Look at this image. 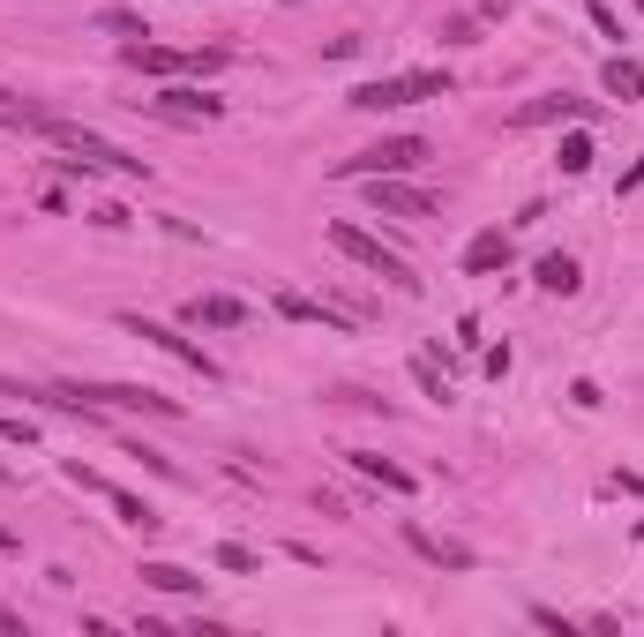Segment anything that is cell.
<instances>
[{"label": "cell", "mask_w": 644, "mask_h": 637, "mask_svg": "<svg viewBox=\"0 0 644 637\" xmlns=\"http://www.w3.org/2000/svg\"><path fill=\"white\" fill-rule=\"evenodd\" d=\"M0 121L8 127H31V135H45L53 150H68V166H90V172H128V180H150V158H135V150H121V143H105V135H90V127L60 121V113H38V105H0Z\"/></svg>", "instance_id": "6da1fadb"}, {"label": "cell", "mask_w": 644, "mask_h": 637, "mask_svg": "<svg viewBox=\"0 0 644 637\" xmlns=\"http://www.w3.org/2000/svg\"><path fill=\"white\" fill-rule=\"evenodd\" d=\"M330 248H338L344 262H360L368 278H383L389 293H420V278H413V262H405V255H389L383 241L368 233V225H352V217H338V225H330Z\"/></svg>", "instance_id": "7a4b0ae2"}, {"label": "cell", "mask_w": 644, "mask_h": 637, "mask_svg": "<svg viewBox=\"0 0 644 637\" xmlns=\"http://www.w3.org/2000/svg\"><path fill=\"white\" fill-rule=\"evenodd\" d=\"M450 68H413V76H375V83H360L344 105L352 113H389V105H420V98H450Z\"/></svg>", "instance_id": "3957f363"}, {"label": "cell", "mask_w": 644, "mask_h": 637, "mask_svg": "<svg viewBox=\"0 0 644 637\" xmlns=\"http://www.w3.org/2000/svg\"><path fill=\"white\" fill-rule=\"evenodd\" d=\"M428 158H434L428 135H383V143L338 158V180H383V172H413V166H428Z\"/></svg>", "instance_id": "277c9868"}, {"label": "cell", "mask_w": 644, "mask_h": 637, "mask_svg": "<svg viewBox=\"0 0 644 637\" xmlns=\"http://www.w3.org/2000/svg\"><path fill=\"white\" fill-rule=\"evenodd\" d=\"M121 331H128V338H143V345H158V353H172V360H180L188 376L217 382V360H211V353H203L195 338H180V331H166V323H150V315H121Z\"/></svg>", "instance_id": "5b68a950"}, {"label": "cell", "mask_w": 644, "mask_h": 637, "mask_svg": "<svg viewBox=\"0 0 644 637\" xmlns=\"http://www.w3.org/2000/svg\"><path fill=\"white\" fill-rule=\"evenodd\" d=\"M158 121H180V127H203V121H217L225 113V98H211V90H195V83H166L158 98H143Z\"/></svg>", "instance_id": "8992f818"}, {"label": "cell", "mask_w": 644, "mask_h": 637, "mask_svg": "<svg viewBox=\"0 0 644 637\" xmlns=\"http://www.w3.org/2000/svg\"><path fill=\"white\" fill-rule=\"evenodd\" d=\"M368 203H375V217H434V211H442L428 188H413L405 172H383V180H368Z\"/></svg>", "instance_id": "52a82bcc"}, {"label": "cell", "mask_w": 644, "mask_h": 637, "mask_svg": "<svg viewBox=\"0 0 644 637\" xmlns=\"http://www.w3.org/2000/svg\"><path fill=\"white\" fill-rule=\"evenodd\" d=\"M278 315L285 323H323V331H352L360 323L352 308H330V300H307V293H278Z\"/></svg>", "instance_id": "ba28073f"}, {"label": "cell", "mask_w": 644, "mask_h": 637, "mask_svg": "<svg viewBox=\"0 0 644 637\" xmlns=\"http://www.w3.org/2000/svg\"><path fill=\"white\" fill-rule=\"evenodd\" d=\"M180 315H188L195 331H240V323H248V308H240V300H225V293H195Z\"/></svg>", "instance_id": "9c48e42d"}, {"label": "cell", "mask_w": 644, "mask_h": 637, "mask_svg": "<svg viewBox=\"0 0 644 637\" xmlns=\"http://www.w3.org/2000/svg\"><path fill=\"white\" fill-rule=\"evenodd\" d=\"M510 121H517V127H547V121H592V105H585V98H562V90H555V98H532V105H517Z\"/></svg>", "instance_id": "30bf717a"}, {"label": "cell", "mask_w": 644, "mask_h": 637, "mask_svg": "<svg viewBox=\"0 0 644 637\" xmlns=\"http://www.w3.org/2000/svg\"><path fill=\"white\" fill-rule=\"evenodd\" d=\"M344 466L360 472V480H375V488H389V495H413V488H420L405 466H389V458H375V450H344Z\"/></svg>", "instance_id": "8fae6325"}, {"label": "cell", "mask_w": 644, "mask_h": 637, "mask_svg": "<svg viewBox=\"0 0 644 637\" xmlns=\"http://www.w3.org/2000/svg\"><path fill=\"white\" fill-rule=\"evenodd\" d=\"M502 262H510V233H502V225H487V233H473V241H465V270H473V278L502 270Z\"/></svg>", "instance_id": "7c38bea8"}, {"label": "cell", "mask_w": 644, "mask_h": 637, "mask_svg": "<svg viewBox=\"0 0 644 637\" xmlns=\"http://www.w3.org/2000/svg\"><path fill=\"white\" fill-rule=\"evenodd\" d=\"M532 286H540V293H555V300H569L577 286H585V270H577V255H540Z\"/></svg>", "instance_id": "4fadbf2b"}, {"label": "cell", "mask_w": 644, "mask_h": 637, "mask_svg": "<svg viewBox=\"0 0 644 637\" xmlns=\"http://www.w3.org/2000/svg\"><path fill=\"white\" fill-rule=\"evenodd\" d=\"M405 540L428 555L434 570H473V548H457V540H434V533H420V525H405Z\"/></svg>", "instance_id": "5bb4252c"}, {"label": "cell", "mask_w": 644, "mask_h": 637, "mask_svg": "<svg viewBox=\"0 0 644 637\" xmlns=\"http://www.w3.org/2000/svg\"><path fill=\"white\" fill-rule=\"evenodd\" d=\"M128 68H143V76H180V68H188V53H172V45L135 38V45H128Z\"/></svg>", "instance_id": "9a60e30c"}, {"label": "cell", "mask_w": 644, "mask_h": 637, "mask_svg": "<svg viewBox=\"0 0 644 637\" xmlns=\"http://www.w3.org/2000/svg\"><path fill=\"white\" fill-rule=\"evenodd\" d=\"M105 503H113V517H121L128 533H143V540L158 533V510L143 503V495H128V488H105Z\"/></svg>", "instance_id": "2e32d148"}, {"label": "cell", "mask_w": 644, "mask_h": 637, "mask_svg": "<svg viewBox=\"0 0 644 637\" xmlns=\"http://www.w3.org/2000/svg\"><path fill=\"white\" fill-rule=\"evenodd\" d=\"M600 83H607V98H622V105H630V98H644V68L630 60V53H614V60L600 68Z\"/></svg>", "instance_id": "e0dca14e"}, {"label": "cell", "mask_w": 644, "mask_h": 637, "mask_svg": "<svg viewBox=\"0 0 644 637\" xmlns=\"http://www.w3.org/2000/svg\"><path fill=\"white\" fill-rule=\"evenodd\" d=\"M135 578H143V585H158V593H203V578H195V570H180V562H143Z\"/></svg>", "instance_id": "ac0fdd59"}, {"label": "cell", "mask_w": 644, "mask_h": 637, "mask_svg": "<svg viewBox=\"0 0 644 637\" xmlns=\"http://www.w3.org/2000/svg\"><path fill=\"white\" fill-rule=\"evenodd\" d=\"M413 382H420V398L450 405V376H442V360H434V353H413Z\"/></svg>", "instance_id": "d6986e66"}, {"label": "cell", "mask_w": 644, "mask_h": 637, "mask_svg": "<svg viewBox=\"0 0 644 637\" xmlns=\"http://www.w3.org/2000/svg\"><path fill=\"white\" fill-rule=\"evenodd\" d=\"M562 172H592V135H562Z\"/></svg>", "instance_id": "ffe728a7"}, {"label": "cell", "mask_w": 644, "mask_h": 637, "mask_svg": "<svg viewBox=\"0 0 644 637\" xmlns=\"http://www.w3.org/2000/svg\"><path fill=\"white\" fill-rule=\"evenodd\" d=\"M217 570H233V578H256L262 562H256V548H240V540H225V548H217Z\"/></svg>", "instance_id": "44dd1931"}, {"label": "cell", "mask_w": 644, "mask_h": 637, "mask_svg": "<svg viewBox=\"0 0 644 637\" xmlns=\"http://www.w3.org/2000/svg\"><path fill=\"white\" fill-rule=\"evenodd\" d=\"M434 38H442V45H479V15H442Z\"/></svg>", "instance_id": "7402d4cb"}, {"label": "cell", "mask_w": 644, "mask_h": 637, "mask_svg": "<svg viewBox=\"0 0 644 637\" xmlns=\"http://www.w3.org/2000/svg\"><path fill=\"white\" fill-rule=\"evenodd\" d=\"M98 23H105V31H121V38H150V31H143V23H135V15H128V8H105V15H98Z\"/></svg>", "instance_id": "603a6c76"}, {"label": "cell", "mask_w": 644, "mask_h": 637, "mask_svg": "<svg viewBox=\"0 0 644 637\" xmlns=\"http://www.w3.org/2000/svg\"><path fill=\"white\" fill-rule=\"evenodd\" d=\"M0 443H23V450H31V443H38V427H31V421H0Z\"/></svg>", "instance_id": "cb8c5ba5"}, {"label": "cell", "mask_w": 644, "mask_h": 637, "mask_svg": "<svg viewBox=\"0 0 644 637\" xmlns=\"http://www.w3.org/2000/svg\"><path fill=\"white\" fill-rule=\"evenodd\" d=\"M0 630H8V637H23V615H15L8 600H0Z\"/></svg>", "instance_id": "d4e9b609"}, {"label": "cell", "mask_w": 644, "mask_h": 637, "mask_svg": "<svg viewBox=\"0 0 644 637\" xmlns=\"http://www.w3.org/2000/svg\"><path fill=\"white\" fill-rule=\"evenodd\" d=\"M614 488H622V495H637V503H644V480H637V472H614Z\"/></svg>", "instance_id": "484cf974"}, {"label": "cell", "mask_w": 644, "mask_h": 637, "mask_svg": "<svg viewBox=\"0 0 644 637\" xmlns=\"http://www.w3.org/2000/svg\"><path fill=\"white\" fill-rule=\"evenodd\" d=\"M637 188H644V158H637L630 172H622V195H637Z\"/></svg>", "instance_id": "4316f807"}, {"label": "cell", "mask_w": 644, "mask_h": 637, "mask_svg": "<svg viewBox=\"0 0 644 637\" xmlns=\"http://www.w3.org/2000/svg\"><path fill=\"white\" fill-rule=\"evenodd\" d=\"M0 555H15V533H8V525H0Z\"/></svg>", "instance_id": "83f0119b"}, {"label": "cell", "mask_w": 644, "mask_h": 637, "mask_svg": "<svg viewBox=\"0 0 644 637\" xmlns=\"http://www.w3.org/2000/svg\"><path fill=\"white\" fill-rule=\"evenodd\" d=\"M0 105H8V90H0Z\"/></svg>", "instance_id": "f1b7e54d"}, {"label": "cell", "mask_w": 644, "mask_h": 637, "mask_svg": "<svg viewBox=\"0 0 644 637\" xmlns=\"http://www.w3.org/2000/svg\"><path fill=\"white\" fill-rule=\"evenodd\" d=\"M0 480H8V466H0Z\"/></svg>", "instance_id": "f546056e"}, {"label": "cell", "mask_w": 644, "mask_h": 637, "mask_svg": "<svg viewBox=\"0 0 644 637\" xmlns=\"http://www.w3.org/2000/svg\"><path fill=\"white\" fill-rule=\"evenodd\" d=\"M637 15H644V0H637Z\"/></svg>", "instance_id": "4dcf8cb0"}]
</instances>
